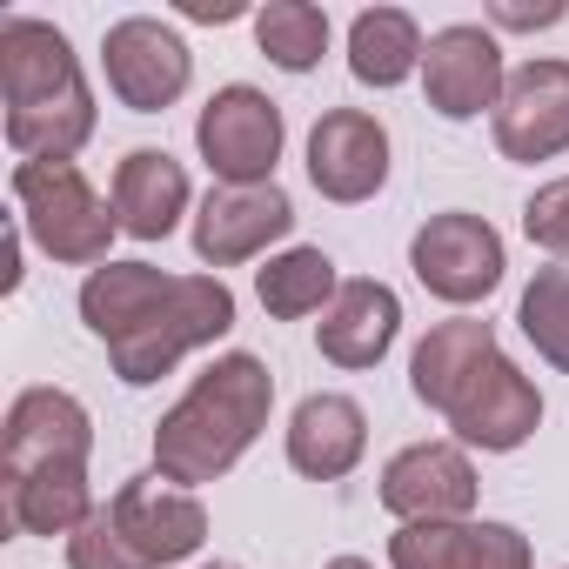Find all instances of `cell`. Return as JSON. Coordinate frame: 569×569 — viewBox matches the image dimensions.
Masks as SVG:
<instances>
[{
  "mask_svg": "<svg viewBox=\"0 0 569 569\" xmlns=\"http://www.w3.org/2000/svg\"><path fill=\"white\" fill-rule=\"evenodd\" d=\"M422 28H416V14H402V8H369V14H356V28H349V74L362 81V88H402L416 68H422Z\"/></svg>",
  "mask_w": 569,
  "mask_h": 569,
  "instance_id": "obj_21",
  "label": "cell"
},
{
  "mask_svg": "<svg viewBox=\"0 0 569 569\" xmlns=\"http://www.w3.org/2000/svg\"><path fill=\"white\" fill-rule=\"evenodd\" d=\"M268 409H274V376L261 356L234 349L208 362L194 389L154 422V476H168L174 489L228 476L248 456V442L268 429Z\"/></svg>",
  "mask_w": 569,
  "mask_h": 569,
  "instance_id": "obj_4",
  "label": "cell"
},
{
  "mask_svg": "<svg viewBox=\"0 0 569 569\" xmlns=\"http://www.w3.org/2000/svg\"><path fill=\"white\" fill-rule=\"evenodd\" d=\"M181 14L188 21H234L241 8H234V0H181Z\"/></svg>",
  "mask_w": 569,
  "mask_h": 569,
  "instance_id": "obj_28",
  "label": "cell"
},
{
  "mask_svg": "<svg viewBox=\"0 0 569 569\" xmlns=\"http://www.w3.org/2000/svg\"><path fill=\"white\" fill-rule=\"evenodd\" d=\"M81 322L108 342L128 389L161 382L181 356L234 329V296L221 274H161L148 261H101L81 281Z\"/></svg>",
  "mask_w": 569,
  "mask_h": 569,
  "instance_id": "obj_1",
  "label": "cell"
},
{
  "mask_svg": "<svg viewBox=\"0 0 569 569\" xmlns=\"http://www.w3.org/2000/svg\"><path fill=\"white\" fill-rule=\"evenodd\" d=\"M496 148L529 168L569 154V61L542 54L509 74V88L496 101Z\"/></svg>",
  "mask_w": 569,
  "mask_h": 569,
  "instance_id": "obj_10",
  "label": "cell"
},
{
  "mask_svg": "<svg viewBox=\"0 0 569 569\" xmlns=\"http://www.w3.org/2000/svg\"><path fill=\"white\" fill-rule=\"evenodd\" d=\"M562 14H569L562 0H542V8H516V0H496V8H489L496 28H556Z\"/></svg>",
  "mask_w": 569,
  "mask_h": 569,
  "instance_id": "obj_27",
  "label": "cell"
},
{
  "mask_svg": "<svg viewBox=\"0 0 569 569\" xmlns=\"http://www.w3.org/2000/svg\"><path fill=\"white\" fill-rule=\"evenodd\" d=\"M516 322H522V336L536 342V356H542V362L569 369V261L536 268V281L522 289Z\"/></svg>",
  "mask_w": 569,
  "mask_h": 569,
  "instance_id": "obj_24",
  "label": "cell"
},
{
  "mask_svg": "<svg viewBox=\"0 0 569 569\" xmlns=\"http://www.w3.org/2000/svg\"><path fill=\"white\" fill-rule=\"evenodd\" d=\"M254 48L289 68V74H309L322 54H329V14L309 8V0H268V8L254 14Z\"/></svg>",
  "mask_w": 569,
  "mask_h": 569,
  "instance_id": "obj_23",
  "label": "cell"
},
{
  "mask_svg": "<svg viewBox=\"0 0 569 569\" xmlns=\"http://www.w3.org/2000/svg\"><path fill=\"white\" fill-rule=\"evenodd\" d=\"M309 181L329 201H369L389 181V128L362 108H329L309 134Z\"/></svg>",
  "mask_w": 569,
  "mask_h": 569,
  "instance_id": "obj_15",
  "label": "cell"
},
{
  "mask_svg": "<svg viewBox=\"0 0 569 569\" xmlns=\"http://www.w3.org/2000/svg\"><path fill=\"white\" fill-rule=\"evenodd\" d=\"M409 268H416V281H422L429 296L469 309V302H482V296L502 289L509 254H502V234H496L482 214L449 208V214H429V221L416 228V241H409Z\"/></svg>",
  "mask_w": 569,
  "mask_h": 569,
  "instance_id": "obj_6",
  "label": "cell"
},
{
  "mask_svg": "<svg viewBox=\"0 0 569 569\" xmlns=\"http://www.w3.org/2000/svg\"><path fill=\"white\" fill-rule=\"evenodd\" d=\"M382 509L402 522H462L476 509V462L456 442H409L382 469Z\"/></svg>",
  "mask_w": 569,
  "mask_h": 569,
  "instance_id": "obj_13",
  "label": "cell"
},
{
  "mask_svg": "<svg viewBox=\"0 0 569 569\" xmlns=\"http://www.w3.org/2000/svg\"><path fill=\"white\" fill-rule=\"evenodd\" d=\"M522 228H529L536 248L569 254V174H562V181H542V188L522 201Z\"/></svg>",
  "mask_w": 569,
  "mask_h": 569,
  "instance_id": "obj_26",
  "label": "cell"
},
{
  "mask_svg": "<svg viewBox=\"0 0 569 569\" xmlns=\"http://www.w3.org/2000/svg\"><path fill=\"white\" fill-rule=\"evenodd\" d=\"M194 148L201 161L214 168L221 188H254V181H274V161H281V108L234 81V88H214L201 121H194Z\"/></svg>",
  "mask_w": 569,
  "mask_h": 569,
  "instance_id": "obj_7",
  "label": "cell"
},
{
  "mask_svg": "<svg viewBox=\"0 0 569 569\" xmlns=\"http://www.w3.org/2000/svg\"><path fill=\"white\" fill-rule=\"evenodd\" d=\"M68 569H148V562L121 542L114 516H108V509H94V516L68 536Z\"/></svg>",
  "mask_w": 569,
  "mask_h": 569,
  "instance_id": "obj_25",
  "label": "cell"
},
{
  "mask_svg": "<svg viewBox=\"0 0 569 569\" xmlns=\"http://www.w3.org/2000/svg\"><path fill=\"white\" fill-rule=\"evenodd\" d=\"M336 261L322 254V248H289V254H274L261 274H254V296H261V309L274 316V322H302V316H316V309H329L336 302Z\"/></svg>",
  "mask_w": 569,
  "mask_h": 569,
  "instance_id": "obj_22",
  "label": "cell"
},
{
  "mask_svg": "<svg viewBox=\"0 0 569 569\" xmlns=\"http://www.w3.org/2000/svg\"><path fill=\"white\" fill-rule=\"evenodd\" d=\"M188 208V168L168 148H128L114 168V214L134 241H161Z\"/></svg>",
  "mask_w": 569,
  "mask_h": 569,
  "instance_id": "obj_19",
  "label": "cell"
},
{
  "mask_svg": "<svg viewBox=\"0 0 569 569\" xmlns=\"http://www.w3.org/2000/svg\"><path fill=\"white\" fill-rule=\"evenodd\" d=\"M94 422L68 389H21L0 429V496L8 522L28 536H74L94 516L88 496Z\"/></svg>",
  "mask_w": 569,
  "mask_h": 569,
  "instance_id": "obj_2",
  "label": "cell"
},
{
  "mask_svg": "<svg viewBox=\"0 0 569 569\" xmlns=\"http://www.w3.org/2000/svg\"><path fill=\"white\" fill-rule=\"evenodd\" d=\"M329 569H376V562H369V556H336Z\"/></svg>",
  "mask_w": 569,
  "mask_h": 569,
  "instance_id": "obj_29",
  "label": "cell"
},
{
  "mask_svg": "<svg viewBox=\"0 0 569 569\" xmlns=\"http://www.w3.org/2000/svg\"><path fill=\"white\" fill-rule=\"evenodd\" d=\"M502 88H509V74H502V48H496L489 28L456 21V28L429 34V48H422V94H429V108L442 121H476L482 108L502 101Z\"/></svg>",
  "mask_w": 569,
  "mask_h": 569,
  "instance_id": "obj_11",
  "label": "cell"
},
{
  "mask_svg": "<svg viewBox=\"0 0 569 569\" xmlns=\"http://www.w3.org/2000/svg\"><path fill=\"white\" fill-rule=\"evenodd\" d=\"M0 101H8V141L21 161H74L94 134V94L54 21H0Z\"/></svg>",
  "mask_w": 569,
  "mask_h": 569,
  "instance_id": "obj_3",
  "label": "cell"
},
{
  "mask_svg": "<svg viewBox=\"0 0 569 569\" xmlns=\"http://www.w3.org/2000/svg\"><path fill=\"white\" fill-rule=\"evenodd\" d=\"M214 569H241V562H214Z\"/></svg>",
  "mask_w": 569,
  "mask_h": 569,
  "instance_id": "obj_30",
  "label": "cell"
},
{
  "mask_svg": "<svg viewBox=\"0 0 569 569\" xmlns=\"http://www.w3.org/2000/svg\"><path fill=\"white\" fill-rule=\"evenodd\" d=\"M362 449H369V416H362L356 396L322 389V396H309V402L289 416V462H296L302 476H316V482L349 476V469L362 462Z\"/></svg>",
  "mask_w": 569,
  "mask_h": 569,
  "instance_id": "obj_18",
  "label": "cell"
},
{
  "mask_svg": "<svg viewBox=\"0 0 569 569\" xmlns=\"http://www.w3.org/2000/svg\"><path fill=\"white\" fill-rule=\"evenodd\" d=\"M296 228V201L281 194L274 181H254V188H208L201 214H194V254L208 268H234V261H254L268 241H281Z\"/></svg>",
  "mask_w": 569,
  "mask_h": 569,
  "instance_id": "obj_14",
  "label": "cell"
},
{
  "mask_svg": "<svg viewBox=\"0 0 569 569\" xmlns=\"http://www.w3.org/2000/svg\"><path fill=\"white\" fill-rule=\"evenodd\" d=\"M442 416H449V429H456L469 449L509 456V449H522V442L536 436V422H542V396H536V382L496 349V356L462 382V396H456Z\"/></svg>",
  "mask_w": 569,
  "mask_h": 569,
  "instance_id": "obj_12",
  "label": "cell"
},
{
  "mask_svg": "<svg viewBox=\"0 0 569 569\" xmlns=\"http://www.w3.org/2000/svg\"><path fill=\"white\" fill-rule=\"evenodd\" d=\"M496 356V329L476 322V316H456V322H436L422 342H416V362H409V389L422 409H449L462 396V382Z\"/></svg>",
  "mask_w": 569,
  "mask_h": 569,
  "instance_id": "obj_20",
  "label": "cell"
},
{
  "mask_svg": "<svg viewBox=\"0 0 569 569\" xmlns=\"http://www.w3.org/2000/svg\"><path fill=\"white\" fill-rule=\"evenodd\" d=\"M108 516H114L121 542H128L148 569L188 562V556L208 542V509H201L188 489H174L168 476H128V482L114 489Z\"/></svg>",
  "mask_w": 569,
  "mask_h": 569,
  "instance_id": "obj_9",
  "label": "cell"
},
{
  "mask_svg": "<svg viewBox=\"0 0 569 569\" xmlns=\"http://www.w3.org/2000/svg\"><path fill=\"white\" fill-rule=\"evenodd\" d=\"M14 208H21V228L54 261H74V268H101L108 241L121 228V214L88 188V174L74 161H21L14 168Z\"/></svg>",
  "mask_w": 569,
  "mask_h": 569,
  "instance_id": "obj_5",
  "label": "cell"
},
{
  "mask_svg": "<svg viewBox=\"0 0 569 569\" xmlns=\"http://www.w3.org/2000/svg\"><path fill=\"white\" fill-rule=\"evenodd\" d=\"M101 68H108V88H114L121 108L161 114V108H174V101L188 94L194 54H188V41H181L174 28H161V21H148V14H128V21L108 28Z\"/></svg>",
  "mask_w": 569,
  "mask_h": 569,
  "instance_id": "obj_8",
  "label": "cell"
},
{
  "mask_svg": "<svg viewBox=\"0 0 569 569\" xmlns=\"http://www.w3.org/2000/svg\"><path fill=\"white\" fill-rule=\"evenodd\" d=\"M389 569H536L529 536L509 522H402Z\"/></svg>",
  "mask_w": 569,
  "mask_h": 569,
  "instance_id": "obj_16",
  "label": "cell"
},
{
  "mask_svg": "<svg viewBox=\"0 0 569 569\" xmlns=\"http://www.w3.org/2000/svg\"><path fill=\"white\" fill-rule=\"evenodd\" d=\"M396 329H402V302H396V289H389V281L356 274V281H342L336 302L322 309L316 342H322V356H329L336 369H376V362L389 356Z\"/></svg>",
  "mask_w": 569,
  "mask_h": 569,
  "instance_id": "obj_17",
  "label": "cell"
}]
</instances>
